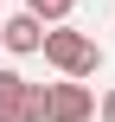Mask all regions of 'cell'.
<instances>
[{
	"label": "cell",
	"mask_w": 115,
	"mask_h": 122,
	"mask_svg": "<svg viewBox=\"0 0 115 122\" xmlns=\"http://www.w3.org/2000/svg\"><path fill=\"white\" fill-rule=\"evenodd\" d=\"M26 13H32L38 26H64V19L77 13V0H26Z\"/></svg>",
	"instance_id": "obj_4"
},
{
	"label": "cell",
	"mask_w": 115,
	"mask_h": 122,
	"mask_svg": "<svg viewBox=\"0 0 115 122\" xmlns=\"http://www.w3.org/2000/svg\"><path fill=\"white\" fill-rule=\"evenodd\" d=\"M64 77H96V64H102V45L90 39V32H70V26H45V45H38Z\"/></svg>",
	"instance_id": "obj_1"
},
{
	"label": "cell",
	"mask_w": 115,
	"mask_h": 122,
	"mask_svg": "<svg viewBox=\"0 0 115 122\" xmlns=\"http://www.w3.org/2000/svg\"><path fill=\"white\" fill-rule=\"evenodd\" d=\"M102 122H115V90H109V97H102Z\"/></svg>",
	"instance_id": "obj_7"
},
{
	"label": "cell",
	"mask_w": 115,
	"mask_h": 122,
	"mask_svg": "<svg viewBox=\"0 0 115 122\" xmlns=\"http://www.w3.org/2000/svg\"><path fill=\"white\" fill-rule=\"evenodd\" d=\"M0 45L19 51V58H32V51L45 45V26H38L32 13H13V19H0Z\"/></svg>",
	"instance_id": "obj_3"
},
{
	"label": "cell",
	"mask_w": 115,
	"mask_h": 122,
	"mask_svg": "<svg viewBox=\"0 0 115 122\" xmlns=\"http://www.w3.org/2000/svg\"><path fill=\"white\" fill-rule=\"evenodd\" d=\"M13 122H45V84H19V116Z\"/></svg>",
	"instance_id": "obj_5"
},
{
	"label": "cell",
	"mask_w": 115,
	"mask_h": 122,
	"mask_svg": "<svg viewBox=\"0 0 115 122\" xmlns=\"http://www.w3.org/2000/svg\"><path fill=\"white\" fill-rule=\"evenodd\" d=\"M90 109H96L90 84H77V77L45 84V122H90Z\"/></svg>",
	"instance_id": "obj_2"
},
{
	"label": "cell",
	"mask_w": 115,
	"mask_h": 122,
	"mask_svg": "<svg viewBox=\"0 0 115 122\" xmlns=\"http://www.w3.org/2000/svg\"><path fill=\"white\" fill-rule=\"evenodd\" d=\"M19 84H26L19 71H0V122H13V116H19Z\"/></svg>",
	"instance_id": "obj_6"
}]
</instances>
